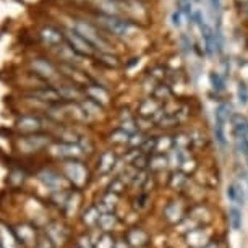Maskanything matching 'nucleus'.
I'll return each instance as SVG.
<instances>
[{"mask_svg": "<svg viewBox=\"0 0 248 248\" xmlns=\"http://www.w3.org/2000/svg\"><path fill=\"white\" fill-rule=\"evenodd\" d=\"M242 2H245V0H242Z\"/></svg>", "mask_w": 248, "mask_h": 248, "instance_id": "393cba45", "label": "nucleus"}, {"mask_svg": "<svg viewBox=\"0 0 248 248\" xmlns=\"http://www.w3.org/2000/svg\"><path fill=\"white\" fill-rule=\"evenodd\" d=\"M97 248H114V240L110 237H102L101 242L97 243Z\"/></svg>", "mask_w": 248, "mask_h": 248, "instance_id": "aec40b11", "label": "nucleus"}, {"mask_svg": "<svg viewBox=\"0 0 248 248\" xmlns=\"http://www.w3.org/2000/svg\"><path fill=\"white\" fill-rule=\"evenodd\" d=\"M182 208H180V204H177V203H170V204H167V208H166V217L169 219V221L172 222H177V221H180L182 219Z\"/></svg>", "mask_w": 248, "mask_h": 248, "instance_id": "9b49d317", "label": "nucleus"}, {"mask_svg": "<svg viewBox=\"0 0 248 248\" xmlns=\"http://www.w3.org/2000/svg\"><path fill=\"white\" fill-rule=\"evenodd\" d=\"M209 81H211V86H213L216 91H221L222 88H224V81H222L221 75L216 73V72H213L211 75H209Z\"/></svg>", "mask_w": 248, "mask_h": 248, "instance_id": "dca6fc26", "label": "nucleus"}, {"mask_svg": "<svg viewBox=\"0 0 248 248\" xmlns=\"http://www.w3.org/2000/svg\"><path fill=\"white\" fill-rule=\"evenodd\" d=\"M99 21L104 25L107 30H109L110 32H114V34L117 36H130L133 34L135 31H137V28H135L130 21H125V20H120V18L117 16H109V15H104L99 18Z\"/></svg>", "mask_w": 248, "mask_h": 248, "instance_id": "f257e3e1", "label": "nucleus"}, {"mask_svg": "<svg viewBox=\"0 0 248 248\" xmlns=\"http://www.w3.org/2000/svg\"><path fill=\"white\" fill-rule=\"evenodd\" d=\"M114 141H117V143L128 141V133L127 132H117V133H114Z\"/></svg>", "mask_w": 248, "mask_h": 248, "instance_id": "412c9836", "label": "nucleus"}, {"mask_svg": "<svg viewBox=\"0 0 248 248\" xmlns=\"http://www.w3.org/2000/svg\"><path fill=\"white\" fill-rule=\"evenodd\" d=\"M99 224L102 226V229L104 231H109V229L114 227V224H115V219L112 214H102V216L99 217Z\"/></svg>", "mask_w": 248, "mask_h": 248, "instance_id": "2eb2a0df", "label": "nucleus"}, {"mask_svg": "<svg viewBox=\"0 0 248 248\" xmlns=\"http://www.w3.org/2000/svg\"><path fill=\"white\" fill-rule=\"evenodd\" d=\"M93 2L109 16H115L120 13V3L117 0H93Z\"/></svg>", "mask_w": 248, "mask_h": 248, "instance_id": "0eeeda50", "label": "nucleus"}, {"mask_svg": "<svg viewBox=\"0 0 248 248\" xmlns=\"http://www.w3.org/2000/svg\"><path fill=\"white\" fill-rule=\"evenodd\" d=\"M229 222H231L233 231H240V227H242V213H240V209L235 208V206H232V208L229 209Z\"/></svg>", "mask_w": 248, "mask_h": 248, "instance_id": "9d476101", "label": "nucleus"}, {"mask_svg": "<svg viewBox=\"0 0 248 248\" xmlns=\"http://www.w3.org/2000/svg\"><path fill=\"white\" fill-rule=\"evenodd\" d=\"M154 110H157V106L154 104V102H151V101H144V102H143V106H141V112H143L144 115L153 114Z\"/></svg>", "mask_w": 248, "mask_h": 248, "instance_id": "6ab92c4d", "label": "nucleus"}, {"mask_svg": "<svg viewBox=\"0 0 248 248\" xmlns=\"http://www.w3.org/2000/svg\"><path fill=\"white\" fill-rule=\"evenodd\" d=\"M232 130L235 141H242V140H248V120L242 114H233L231 117Z\"/></svg>", "mask_w": 248, "mask_h": 248, "instance_id": "7ed1b4c3", "label": "nucleus"}, {"mask_svg": "<svg viewBox=\"0 0 248 248\" xmlns=\"http://www.w3.org/2000/svg\"><path fill=\"white\" fill-rule=\"evenodd\" d=\"M114 248H127V247H125V243H117V245H114Z\"/></svg>", "mask_w": 248, "mask_h": 248, "instance_id": "b1692460", "label": "nucleus"}, {"mask_svg": "<svg viewBox=\"0 0 248 248\" xmlns=\"http://www.w3.org/2000/svg\"><path fill=\"white\" fill-rule=\"evenodd\" d=\"M229 198H231L232 203H237V204H243V191L240 190V186L237 184H232L229 186V191H227Z\"/></svg>", "mask_w": 248, "mask_h": 248, "instance_id": "f8f14e48", "label": "nucleus"}, {"mask_svg": "<svg viewBox=\"0 0 248 248\" xmlns=\"http://www.w3.org/2000/svg\"><path fill=\"white\" fill-rule=\"evenodd\" d=\"M67 174L77 185H83L88 179V172L79 162H70L67 166Z\"/></svg>", "mask_w": 248, "mask_h": 248, "instance_id": "39448f33", "label": "nucleus"}, {"mask_svg": "<svg viewBox=\"0 0 248 248\" xmlns=\"http://www.w3.org/2000/svg\"><path fill=\"white\" fill-rule=\"evenodd\" d=\"M186 238H188V243H191L193 247H204L206 242H208V235H206V232H203L201 229L191 231Z\"/></svg>", "mask_w": 248, "mask_h": 248, "instance_id": "1a4fd4ad", "label": "nucleus"}, {"mask_svg": "<svg viewBox=\"0 0 248 248\" xmlns=\"http://www.w3.org/2000/svg\"><path fill=\"white\" fill-rule=\"evenodd\" d=\"M128 242L132 243L133 247H143L144 243L148 242V235L141 229H133V231H130L128 233Z\"/></svg>", "mask_w": 248, "mask_h": 248, "instance_id": "6e6552de", "label": "nucleus"}, {"mask_svg": "<svg viewBox=\"0 0 248 248\" xmlns=\"http://www.w3.org/2000/svg\"><path fill=\"white\" fill-rule=\"evenodd\" d=\"M221 0H211V8H213V12L214 13H219L221 12Z\"/></svg>", "mask_w": 248, "mask_h": 248, "instance_id": "4be33fe9", "label": "nucleus"}, {"mask_svg": "<svg viewBox=\"0 0 248 248\" xmlns=\"http://www.w3.org/2000/svg\"><path fill=\"white\" fill-rule=\"evenodd\" d=\"M77 32L85 37V39L91 46H99L101 49H106L107 47L106 41L102 39L99 34H97V31L94 30V28L90 26V25H86V23H78V25H77Z\"/></svg>", "mask_w": 248, "mask_h": 248, "instance_id": "f03ea898", "label": "nucleus"}, {"mask_svg": "<svg viewBox=\"0 0 248 248\" xmlns=\"http://www.w3.org/2000/svg\"><path fill=\"white\" fill-rule=\"evenodd\" d=\"M237 99L242 106L248 104V86L245 81H238L237 85Z\"/></svg>", "mask_w": 248, "mask_h": 248, "instance_id": "ddd939ff", "label": "nucleus"}, {"mask_svg": "<svg viewBox=\"0 0 248 248\" xmlns=\"http://www.w3.org/2000/svg\"><path fill=\"white\" fill-rule=\"evenodd\" d=\"M60 149V154L62 156H79V149L77 148V146H73V144H62V146L59 148Z\"/></svg>", "mask_w": 248, "mask_h": 248, "instance_id": "4468645a", "label": "nucleus"}, {"mask_svg": "<svg viewBox=\"0 0 248 248\" xmlns=\"http://www.w3.org/2000/svg\"><path fill=\"white\" fill-rule=\"evenodd\" d=\"M112 166H114V156H112L110 153H106L101 161V170L107 172L109 169H112Z\"/></svg>", "mask_w": 248, "mask_h": 248, "instance_id": "f3484780", "label": "nucleus"}, {"mask_svg": "<svg viewBox=\"0 0 248 248\" xmlns=\"http://www.w3.org/2000/svg\"><path fill=\"white\" fill-rule=\"evenodd\" d=\"M68 41L72 43L73 46V50H77L78 54H85V55H90L93 52V46L88 43V41L83 37L81 34H78L77 31L75 32H70L68 34Z\"/></svg>", "mask_w": 248, "mask_h": 248, "instance_id": "20e7f679", "label": "nucleus"}, {"mask_svg": "<svg viewBox=\"0 0 248 248\" xmlns=\"http://www.w3.org/2000/svg\"><path fill=\"white\" fill-rule=\"evenodd\" d=\"M166 164H167V159L164 156H156V157H153L151 161H149V166H151L153 169H164V167H166Z\"/></svg>", "mask_w": 248, "mask_h": 248, "instance_id": "a211bd4d", "label": "nucleus"}, {"mask_svg": "<svg viewBox=\"0 0 248 248\" xmlns=\"http://www.w3.org/2000/svg\"><path fill=\"white\" fill-rule=\"evenodd\" d=\"M174 25L175 26H180V12H175L174 13Z\"/></svg>", "mask_w": 248, "mask_h": 248, "instance_id": "5701e85b", "label": "nucleus"}, {"mask_svg": "<svg viewBox=\"0 0 248 248\" xmlns=\"http://www.w3.org/2000/svg\"><path fill=\"white\" fill-rule=\"evenodd\" d=\"M200 28H201V34H203V39H204L206 52H208V55H213L214 47H216V34H214L213 28L209 25H206V23H203Z\"/></svg>", "mask_w": 248, "mask_h": 248, "instance_id": "423d86ee", "label": "nucleus"}]
</instances>
